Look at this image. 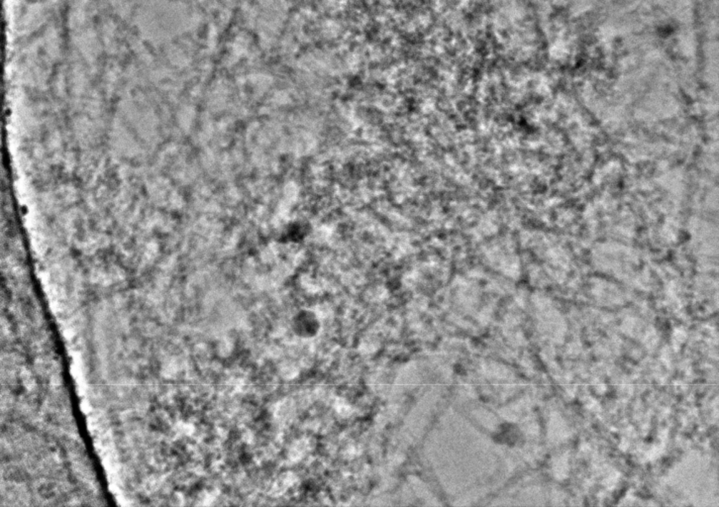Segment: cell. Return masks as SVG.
Here are the masks:
<instances>
[{"label": "cell", "mask_w": 719, "mask_h": 507, "mask_svg": "<svg viewBox=\"0 0 719 507\" xmlns=\"http://www.w3.org/2000/svg\"><path fill=\"white\" fill-rule=\"evenodd\" d=\"M292 327L297 337L313 338L320 332V321L315 313L302 310L292 318Z\"/></svg>", "instance_id": "obj_1"}]
</instances>
